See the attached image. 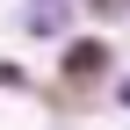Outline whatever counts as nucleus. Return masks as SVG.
<instances>
[{
	"label": "nucleus",
	"mask_w": 130,
	"mask_h": 130,
	"mask_svg": "<svg viewBox=\"0 0 130 130\" xmlns=\"http://www.w3.org/2000/svg\"><path fill=\"white\" fill-rule=\"evenodd\" d=\"M108 72H116V43H108V36H65V43H58V79H65L72 94L101 87Z\"/></svg>",
	"instance_id": "obj_1"
},
{
	"label": "nucleus",
	"mask_w": 130,
	"mask_h": 130,
	"mask_svg": "<svg viewBox=\"0 0 130 130\" xmlns=\"http://www.w3.org/2000/svg\"><path fill=\"white\" fill-rule=\"evenodd\" d=\"M79 0H29L22 7V29L29 36H43V43H65V36H79Z\"/></svg>",
	"instance_id": "obj_2"
},
{
	"label": "nucleus",
	"mask_w": 130,
	"mask_h": 130,
	"mask_svg": "<svg viewBox=\"0 0 130 130\" xmlns=\"http://www.w3.org/2000/svg\"><path fill=\"white\" fill-rule=\"evenodd\" d=\"M87 14H130V0H79Z\"/></svg>",
	"instance_id": "obj_3"
},
{
	"label": "nucleus",
	"mask_w": 130,
	"mask_h": 130,
	"mask_svg": "<svg viewBox=\"0 0 130 130\" xmlns=\"http://www.w3.org/2000/svg\"><path fill=\"white\" fill-rule=\"evenodd\" d=\"M0 87H29V72H22V65H7V58H0Z\"/></svg>",
	"instance_id": "obj_4"
},
{
	"label": "nucleus",
	"mask_w": 130,
	"mask_h": 130,
	"mask_svg": "<svg viewBox=\"0 0 130 130\" xmlns=\"http://www.w3.org/2000/svg\"><path fill=\"white\" fill-rule=\"evenodd\" d=\"M116 101H123V108H130V79H116Z\"/></svg>",
	"instance_id": "obj_5"
}]
</instances>
